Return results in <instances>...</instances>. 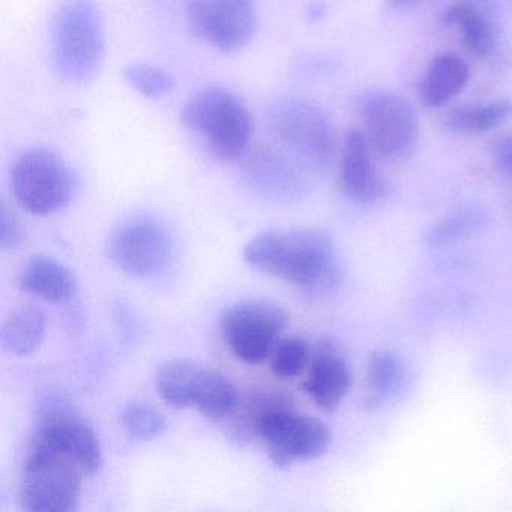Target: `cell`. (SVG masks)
Instances as JSON below:
<instances>
[{
    "label": "cell",
    "instance_id": "2",
    "mask_svg": "<svg viewBox=\"0 0 512 512\" xmlns=\"http://www.w3.org/2000/svg\"><path fill=\"white\" fill-rule=\"evenodd\" d=\"M56 74L70 85H88L106 56V25L95 0H62L50 25Z\"/></svg>",
    "mask_w": 512,
    "mask_h": 512
},
{
    "label": "cell",
    "instance_id": "12",
    "mask_svg": "<svg viewBox=\"0 0 512 512\" xmlns=\"http://www.w3.org/2000/svg\"><path fill=\"white\" fill-rule=\"evenodd\" d=\"M109 253L125 274L152 278L166 269L172 245L163 226L151 220H136L113 235Z\"/></svg>",
    "mask_w": 512,
    "mask_h": 512
},
{
    "label": "cell",
    "instance_id": "11",
    "mask_svg": "<svg viewBox=\"0 0 512 512\" xmlns=\"http://www.w3.org/2000/svg\"><path fill=\"white\" fill-rule=\"evenodd\" d=\"M187 25L193 37L233 55L256 35V0H188Z\"/></svg>",
    "mask_w": 512,
    "mask_h": 512
},
{
    "label": "cell",
    "instance_id": "13",
    "mask_svg": "<svg viewBox=\"0 0 512 512\" xmlns=\"http://www.w3.org/2000/svg\"><path fill=\"white\" fill-rule=\"evenodd\" d=\"M31 446L70 458L88 476L97 473L103 463L100 440L94 428L85 419L65 410L52 412L41 421Z\"/></svg>",
    "mask_w": 512,
    "mask_h": 512
},
{
    "label": "cell",
    "instance_id": "18",
    "mask_svg": "<svg viewBox=\"0 0 512 512\" xmlns=\"http://www.w3.org/2000/svg\"><path fill=\"white\" fill-rule=\"evenodd\" d=\"M22 289L52 304H64L76 295L77 281L70 268L53 257L37 254L26 263Z\"/></svg>",
    "mask_w": 512,
    "mask_h": 512
},
{
    "label": "cell",
    "instance_id": "5",
    "mask_svg": "<svg viewBox=\"0 0 512 512\" xmlns=\"http://www.w3.org/2000/svg\"><path fill=\"white\" fill-rule=\"evenodd\" d=\"M157 389L169 406L194 407L208 418H226L239 401L238 389L229 377L188 359H173L161 365Z\"/></svg>",
    "mask_w": 512,
    "mask_h": 512
},
{
    "label": "cell",
    "instance_id": "17",
    "mask_svg": "<svg viewBox=\"0 0 512 512\" xmlns=\"http://www.w3.org/2000/svg\"><path fill=\"white\" fill-rule=\"evenodd\" d=\"M301 161L286 149L262 146L250 155L247 161V175L259 187L274 191L299 190L304 185Z\"/></svg>",
    "mask_w": 512,
    "mask_h": 512
},
{
    "label": "cell",
    "instance_id": "25",
    "mask_svg": "<svg viewBox=\"0 0 512 512\" xmlns=\"http://www.w3.org/2000/svg\"><path fill=\"white\" fill-rule=\"evenodd\" d=\"M124 77L128 85L149 100H160L175 88L173 77L163 68L136 62L125 67Z\"/></svg>",
    "mask_w": 512,
    "mask_h": 512
},
{
    "label": "cell",
    "instance_id": "7",
    "mask_svg": "<svg viewBox=\"0 0 512 512\" xmlns=\"http://www.w3.org/2000/svg\"><path fill=\"white\" fill-rule=\"evenodd\" d=\"M362 131L377 157L403 160L418 140V115L410 101L389 89H370L359 97Z\"/></svg>",
    "mask_w": 512,
    "mask_h": 512
},
{
    "label": "cell",
    "instance_id": "26",
    "mask_svg": "<svg viewBox=\"0 0 512 512\" xmlns=\"http://www.w3.org/2000/svg\"><path fill=\"white\" fill-rule=\"evenodd\" d=\"M121 422L124 430L134 439L151 440L166 430V418L151 404L133 401L122 409Z\"/></svg>",
    "mask_w": 512,
    "mask_h": 512
},
{
    "label": "cell",
    "instance_id": "8",
    "mask_svg": "<svg viewBox=\"0 0 512 512\" xmlns=\"http://www.w3.org/2000/svg\"><path fill=\"white\" fill-rule=\"evenodd\" d=\"M256 437L265 445L272 463L281 469L296 461L314 460L328 451L332 434L320 419L296 412L292 400L278 404L263 415Z\"/></svg>",
    "mask_w": 512,
    "mask_h": 512
},
{
    "label": "cell",
    "instance_id": "16",
    "mask_svg": "<svg viewBox=\"0 0 512 512\" xmlns=\"http://www.w3.org/2000/svg\"><path fill=\"white\" fill-rule=\"evenodd\" d=\"M350 385L352 376L344 359L334 350L325 349L311 362L305 391L319 409L332 412L340 406Z\"/></svg>",
    "mask_w": 512,
    "mask_h": 512
},
{
    "label": "cell",
    "instance_id": "23",
    "mask_svg": "<svg viewBox=\"0 0 512 512\" xmlns=\"http://www.w3.org/2000/svg\"><path fill=\"white\" fill-rule=\"evenodd\" d=\"M490 217L484 209L463 208L440 218L425 233V244L431 248H442L484 232Z\"/></svg>",
    "mask_w": 512,
    "mask_h": 512
},
{
    "label": "cell",
    "instance_id": "28",
    "mask_svg": "<svg viewBox=\"0 0 512 512\" xmlns=\"http://www.w3.org/2000/svg\"><path fill=\"white\" fill-rule=\"evenodd\" d=\"M26 232L22 221L8 205H2L0 214V245L5 251L16 250L25 241Z\"/></svg>",
    "mask_w": 512,
    "mask_h": 512
},
{
    "label": "cell",
    "instance_id": "19",
    "mask_svg": "<svg viewBox=\"0 0 512 512\" xmlns=\"http://www.w3.org/2000/svg\"><path fill=\"white\" fill-rule=\"evenodd\" d=\"M470 70L466 62L451 53L436 56L422 82V100L430 107H443L466 89Z\"/></svg>",
    "mask_w": 512,
    "mask_h": 512
},
{
    "label": "cell",
    "instance_id": "21",
    "mask_svg": "<svg viewBox=\"0 0 512 512\" xmlns=\"http://www.w3.org/2000/svg\"><path fill=\"white\" fill-rule=\"evenodd\" d=\"M46 335V317L38 308L26 307L14 311L2 326L0 341L5 352L28 356L43 343Z\"/></svg>",
    "mask_w": 512,
    "mask_h": 512
},
{
    "label": "cell",
    "instance_id": "27",
    "mask_svg": "<svg viewBox=\"0 0 512 512\" xmlns=\"http://www.w3.org/2000/svg\"><path fill=\"white\" fill-rule=\"evenodd\" d=\"M310 356V346L302 338L280 341L271 356L272 373L280 379L298 377L310 364Z\"/></svg>",
    "mask_w": 512,
    "mask_h": 512
},
{
    "label": "cell",
    "instance_id": "4",
    "mask_svg": "<svg viewBox=\"0 0 512 512\" xmlns=\"http://www.w3.org/2000/svg\"><path fill=\"white\" fill-rule=\"evenodd\" d=\"M268 127L286 151L311 169H328L337 154L331 119L313 101L278 98L268 110Z\"/></svg>",
    "mask_w": 512,
    "mask_h": 512
},
{
    "label": "cell",
    "instance_id": "20",
    "mask_svg": "<svg viewBox=\"0 0 512 512\" xmlns=\"http://www.w3.org/2000/svg\"><path fill=\"white\" fill-rule=\"evenodd\" d=\"M511 116L512 98H500V100L458 107L448 113L445 125L452 133L473 136V134L487 133L500 127Z\"/></svg>",
    "mask_w": 512,
    "mask_h": 512
},
{
    "label": "cell",
    "instance_id": "15",
    "mask_svg": "<svg viewBox=\"0 0 512 512\" xmlns=\"http://www.w3.org/2000/svg\"><path fill=\"white\" fill-rule=\"evenodd\" d=\"M442 23L455 28L470 55L485 59L496 52L497 29L485 0H458L442 14Z\"/></svg>",
    "mask_w": 512,
    "mask_h": 512
},
{
    "label": "cell",
    "instance_id": "14",
    "mask_svg": "<svg viewBox=\"0 0 512 512\" xmlns=\"http://www.w3.org/2000/svg\"><path fill=\"white\" fill-rule=\"evenodd\" d=\"M373 155L364 131H347L340 154V184L343 193L355 202L371 203L382 194L383 182Z\"/></svg>",
    "mask_w": 512,
    "mask_h": 512
},
{
    "label": "cell",
    "instance_id": "29",
    "mask_svg": "<svg viewBox=\"0 0 512 512\" xmlns=\"http://www.w3.org/2000/svg\"><path fill=\"white\" fill-rule=\"evenodd\" d=\"M494 157H496L499 166L506 173L512 175V136L503 137L494 148Z\"/></svg>",
    "mask_w": 512,
    "mask_h": 512
},
{
    "label": "cell",
    "instance_id": "24",
    "mask_svg": "<svg viewBox=\"0 0 512 512\" xmlns=\"http://www.w3.org/2000/svg\"><path fill=\"white\" fill-rule=\"evenodd\" d=\"M367 380L370 386L367 403L377 406L403 389L407 380L406 364L392 350H377L368 359Z\"/></svg>",
    "mask_w": 512,
    "mask_h": 512
},
{
    "label": "cell",
    "instance_id": "22",
    "mask_svg": "<svg viewBox=\"0 0 512 512\" xmlns=\"http://www.w3.org/2000/svg\"><path fill=\"white\" fill-rule=\"evenodd\" d=\"M292 400L289 395L278 391H254L247 397H239L238 404L229 416L226 427L236 440H251L256 437L257 425L268 410L278 404Z\"/></svg>",
    "mask_w": 512,
    "mask_h": 512
},
{
    "label": "cell",
    "instance_id": "6",
    "mask_svg": "<svg viewBox=\"0 0 512 512\" xmlns=\"http://www.w3.org/2000/svg\"><path fill=\"white\" fill-rule=\"evenodd\" d=\"M85 478V470L70 458L31 446L20 485L23 508L31 512L74 511Z\"/></svg>",
    "mask_w": 512,
    "mask_h": 512
},
{
    "label": "cell",
    "instance_id": "9",
    "mask_svg": "<svg viewBox=\"0 0 512 512\" xmlns=\"http://www.w3.org/2000/svg\"><path fill=\"white\" fill-rule=\"evenodd\" d=\"M287 325L283 308L268 299H245L221 316V334L227 349L248 365L271 359Z\"/></svg>",
    "mask_w": 512,
    "mask_h": 512
},
{
    "label": "cell",
    "instance_id": "3",
    "mask_svg": "<svg viewBox=\"0 0 512 512\" xmlns=\"http://www.w3.org/2000/svg\"><path fill=\"white\" fill-rule=\"evenodd\" d=\"M185 128L199 134L220 160L242 157L250 146L254 121L241 98L223 88L197 92L181 113Z\"/></svg>",
    "mask_w": 512,
    "mask_h": 512
},
{
    "label": "cell",
    "instance_id": "30",
    "mask_svg": "<svg viewBox=\"0 0 512 512\" xmlns=\"http://www.w3.org/2000/svg\"><path fill=\"white\" fill-rule=\"evenodd\" d=\"M389 5H394V7H406V5L415 4L418 0H386Z\"/></svg>",
    "mask_w": 512,
    "mask_h": 512
},
{
    "label": "cell",
    "instance_id": "1",
    "mask_svg": "<svg viewBox=\"0 0 512 512\" xmlns=\"http://www.w3.org/2000/svg\"><path fill=\"white\" fill-rule=\"evenodd\" d=\"M244 259L251 268L305 290L323 292L341 281L332 236L314 227L260 232L245 245Z\"/></svg>",
    "mask_w": 512,
    "mask_h": 512
},
{
    "label": "cell",
    "instance_id": "10",
    "mask_svg": "<svg viewBox=\"0 0 512 512\" xmlns=\"http://www.w3.org/2000/svg\"><path fill=\"white\" fill-rule=\"evenodd\" d=\"M13 193L29 214L47 217L61 211L73 196L74 179L68 164L49 149H32L17 160Z\"/></svg>",
    "mask_w": 512,
    "mask_h": 512
}]
</instances>
